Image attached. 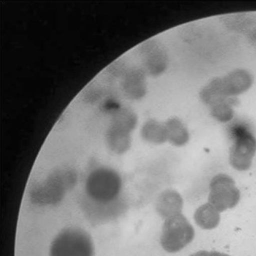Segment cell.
<instances>
[{"label":"cell","mask_w":256,"mask_h":256,"mask_svg":"<svg viewBox=\"0 0 256 256\" xmlns=\"http://www.w3.org/2000/svg\"><path fill=\"white\" fill-rule=\"evenodd\" d=\"M76 182V173L72 169L55 170L44 181L36 184L30 190V200L38 206H56L63 201Z\"/></svg>","instance_id":"cell-1"},{"label":"cell","mask_w":256,"mask_h":256,"mask_svg":"<svg viewBox=\"0 0 256 256\" xmlns=\"http://www.w3.org/2000/svg\"><path fill=\"white\" fill-rule=\"evenodd\" d=\"M123 182L117 170L98 166L88 174L85 181L86 198L98 203H109L120 198Z\"/></svg>","instance_id":"cell-2"},{"label":"cell","mask_w":256,"mask_h":256,"mask_svg":"<svg viewBox=\"0 0 256 256\" xmlns=\"http://www.w3.org/2000/svg\"><path fill=\"white\" fill-rule=\"evenodd\" d=\"M50 256H94L96 246L90 234L82 228H64L55 236L48 249Z\"/></svg>","instance_id":"cell-3"},{"label":"cell","mask_w":256,"mask_h":256,"mask_svg":"<svg viewBox=\"0 0 256 256\" xmlns=\"http://www.w3.org/2000/svg\"><path fill=\"white\" fill-rule=\"evenodd\" d=\"M194 237V228L181 214L164 220L160 243L166 252L174 254L192 244Z\"/></svg>","instance_id":"cell-4"},{"label":"cell","mask_w":256,"mask_h":256,"mask_svg":"<svg viewBox=\"0 0 256 256\" xmlns=\"http://www.w3.org/2000/svg\"><path fill=\"white\" fill-rule=\"evenodd\" d=\"M253 76L245 69H236L223 78L212 81L207 90L206 100L216 101L243 94L252 86Z\"/></svg>","instance_id":"cell-5"},{"label":"cell","mask_w":256,"mask_h":256,"mask_svg":"<svg viewBox=\"0 0 256 256\" xmlns=\"http://www.w3.org/2000/svg\"><path fill=\"white\" fill-rule=\"evenodd\" d=\"M208 202L220 212L235 208L240 201V192L235 180L226 174H218L211 180Z\"/></svg>","instance_id":"cell-6"},{"label":"cell","mask_w":256,"mask_h":256,"mask_svg":"<svg viewBox=\"0 0 256 256\" xmlns=\"http://www.w3.org/2000/svg\"><path fill=\"white\" fill-rule=\"evenodd\" d=\"M256 154V138L250 130L237 128L230 152V162L235 170L250 169Z\"/></svg>","instance_id":"cell-7"},{"label":"cell","mask_w":256,"mask_h":256,"mask_svg":"<svg viewBox=\"0 0 256 256\" xmlns=\"http://www.w3.org/2000/svg\"><path fill=\"white\" fill-rule=\"evenodd\" d=\"M89 203L85 207L84 212L90 223L102 224L114 220L124 212V204L119 198L109 203H98L88 199Z\"/></svg>","instance_id":"cell-8"},{"label":"cell","mask_w":256,"mask_h":256,"mask_svg":"<svg viewBox=\"0 0 256 256\" xmlns=\"http://www.w3.org/2000/svg\"><path fill=\"white\" fill-rule=\"evenodd\" d=\"M184 206V201L181 194L174 189H166L161 192L155 204L157 214L164 220L182 214Z\"/></svg>","instance_id":"cell-9"},{"label":"cell","mask_w":256,"mask_h":256,"mask_svg":"<svg viewBox=\"0 0 256 256\" xmlns=\"http://www.w3.org/2000/svg\"><path fill=\"white\" fill-rule=\"evenodd\" d=\"M131 130L118 124L111 123L107 128L106 140L111 152L117 155H122L130 150L132 143Z\"/></svg>","instance_id":"cell-10"},{"label":"cell","mask_w":256,"mask_h":256,"mask_svg":"<svg viewBox=\"0 0 256 256\" xmlns=\"http://www.w3.org/2000/svg\"><path fill=\"white\" fill-rule=\"evenodd\" d=\"M144 58L148 72L152 75L160 74L166 67V54L157 43L152 42L146 46Z\"/></svg>","instance_id":"cell-11"},{"label":"cell","mask_w":256,"mask_h":256,"mask_svg":"<svg viewBox=\"0 0 256 256\" xmlns=\"http://www.w3.org/2000/svg\"><path fill=\"white\" fill-rule=\"evenodd\" d=\"M222 212L208 202L201 204L194 214V220L202 230H214L220 224Z\"/></svg>","instance_id":"cell-12"},{"label":"cell","mask_w":256,"mask_h":256,"mask_svg":"<svg viewBox=\"0 0 256 256\" xmlns=\"http://www.w3.org/2000/svg\"><path fill=\"white\" fill-rule=\"evenodd\" d=\"M140 136L147 143L160 146L168 142L166 126L164 122L156 119L146 120L140 130Z\"/></svg>","instance_id":"cell-13"},{"label":"cell","mask_w":256,"mask_h":256,"mask_svg":"<svg viewBox=\"0 0 256 256\" xmlns=\"http://www.w3.org/2000/svg\"><path fill=\"white\" fill-rule=\"evenodd\" d=\"M168 142L174 147H182L190 140L188 128L181 120L172 118L165 122Z\"/></svg>","instance_id":"cell-14"},{"label":"cell","mask_w":256,"mask_h":256,"mask_svg":"<svg viewBox=\"0 0 256 256\" xmlns=\"http://www.w3.org/2000/svg\"><path fill=\"white\" fill-rule=\"evenodd\" d=\"M123 89L130 98L138 100L146 93V86L144 76L140 70L128 72L123 80Z\"/></svg>","instance_id":"cell-15"},{"label":"cell","mask_w":256,"mask_h":256,"mask_svg":"<svg viewBox=\"0 0 256 256\" xmlns=\"http://www.w3.org/2000/svg\"><path fill=\"white\" fill-rule=\"evenodd\" d=\"M211 114L212 117L220 122H228L234 118V111L232 106L224 100H219L211 105Z\"/></svg>","instance_id":"cell-16"},{"label":"cell","mask_w":256,"mask_h":256,"mask_svg":"<svg viewBox=\"0 0 256 256\" xmlns=\"http://www.w3.org/2000/svg\"><path fill=\"white\" fill-rule=\"evenodd\" d=\"M208 252L207 250H198L197 252L193 253L190 256H208Z\"/></svg>","instance_id":"cell-17"},{"label":"cell","mask_w":256,"mask_h":256,"mask_svg":"<svg viewBox=\"0 0 256 256\" xmlns=\"http://www.w3.org/2000/svg\"><path fill=\"white\" fill-rule=\"evenodd\" d=\"M208 256H231L226 253L220 252H210Z\"/></svg>","instance_id":"cell-18"}]
</instances>
